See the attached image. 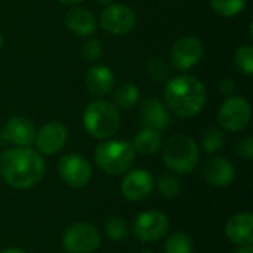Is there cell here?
<instances>
[{
  "instance_id": "cell-9",
  "label": "cell",
  "mask_w": 253,
  "mask_h": 253,
  "mask_svg": "<svg viewBox=\"0 0 253 253\" xmlns=\"http://www.w3.org/2000/svg\"><path fill=\"white\" fill-rule=\"evenodd\" d=\"M169 218L160 211H145L133 222L135 237L142 243H156L169 231Z\"/></svg>"
},
{
  "instance_id": "cell-29",
  "label": "cell",
  "mask_w": 253,
  "mask_h": 253,
  "mask_svg": "<svg viewBox=\"0 0 253 253\" xmlns=\"http://www.w3.org/2000/svg\"><path fill=\"white\" fill-rule=\"evenodd\" d=\"M104 49H102V43L98 39H87L83 43L82 47V53L87 61H95L102 55Z\"/></svg>"
},
{
  "instance_id": "cell-30",
  "label": "cell",
  "mask_w": 253,
  "mask_h": 253,
  "mask_svg": "<svg viewBox=\"0 0 253 253\" xmlns=\"http://www.w3.org/2000/svg\"><path fill=\"white\" fill-rule=\"evenodd\" d=\"M236 153L240 159L251 162L253 159V138L252 136H246L242 141L237 142L236 145Z\"/></svg>"
},
{
  "instance_id": "cell-17",
  "label": "cell",
  "mask_w": 253,
  "mask_h": 253,
  "mask_svg": "<svg viewBox=\"0 0 253 253\" xmlns=\"http://www.w3.org/2000/svg\"><path fill=\"white\" fill-rule=\"evenodd\" d=\"M141 117L145 127H151L159 132L166 130L172 122L168 108L157 98H148L144 101L141 107Z\"/></svg>"
},
{
  "instance_id": "cell-25",
  "label": "cell",
  "mask_w": 253,
  "mask_h": 253,
  "mask_svg": "<svg viewBox=\"0 0 253 253\" xmlns=\"http://www.w3.org/2000/svg\"><path fill=\"white\" fill-rule=\"evenodd\" d=\"M248 4V0H211L212 9L224 16V18H233L237 16Z\"/></svg>"
},
{
  "instance_id": "cell-28",
  "label": "cell",
  "mask_w": 253,
  "mask_h": 253,
  "mask_svg": "<svg viewBox=\"0 0 253 253\" xmlns=\"http://www.w3.org/2000/svg\"><path fill=\"white\" fill-rule=\"evenodd\" d=\"M147 73L154 82H165L169 76V67L162 58H151L147 62Z\"/></svg>"
},
{
  "instance_id": "cell-18",
  "label": "cell",
  "mask_w": 253,
  "mask_h": 253,
  "mask_svg": "<svg viewBox=\"0 0 253 253\" xmlns=\"http://www.w3.org/2000/svg\"><path fill=\"white\" fill-rule=\"evenodd\" d=\"M65 27L79 37H89L96 31L98 22L93 13L83 7H74L64 18Z\"/></svg>"
},
{
  "instance_id": "cell-24",
  "label": "cell",
  "mask_w": 253,
  "mask_h": 253,
  "mask_svg": "<svg viewBox=\"0 0 253 253\" xmlns=\"http://www.w3.org/2000/svg\"><path fill=\"white\" fill-rule=\"evenodd\" d=\"M104 231H105V234H107V237L110 240H113V242H123L129 236V225H127V222L123 218L113 216V218L107 219Z\"/></svg>"
},
{
  "instance_id": "cell-15",
  "label": "cell",
  "mask_w": 253,
  "mask_h": 253,
  "mask_svg": "<svg viewBox=\"0 0 253 253\" xmlns=\"http://www.w3.org/2000/svg\"><path fill=\"white\" fill-rule=\"evenodd\" d=\"M225 236L236 246L253 245V215L251 212H239L225 224Z\"/></svg>"
},
{
  "instance_id": "cell-19",
  "label": "cell",
  "mask_w": 253,
  "mask_h": 253,
  "mask_svg": "<svg viewBox=\"0 0 253 253\" xmlns=\"http://www.w3.org/2000/svg\"><path fill=\"white\" fill-rule=\"evenodd\" d=\"M87 90L95 96H105L114 86V74L107 65H93L84 76Z\"/></svg>"
},
{
  "instance_id": "cell-11",
  "label": "cell",
  "mask_w": 253,
  "mask_h": 253,
  "mask_svg": "<svg viewBox=\"0 0 253 253\" xmlns=\"http://www.w3.org/2000/svg\"><path fill=\"white\" fill-rule=\"evenodd\" d=\"M154 176L147 169H130L126 172L120 191L129 202H142L154 190Z\"/></svg>"
},
{
  "instance_id": "cell-12",
  "label": "cell",
  "mask_w": 253,
  "mask_h": 253,
  "mask_svg": "<svg viewBox=\"0 0 253 253\" xmlns=\"http://www.w3.org/2000/svg\"><path fill=\"white\" fill-rule=\"evenodd\" d=\"M203 56V44L194 36H185L175 42L170 50V59L176 70L187 71L196 67Z\"/></svg>"
},
{
  "instance_id": "cell-6",
  "label": "cell",
  "mask_w": 253,
  "mask_h": 253,
  "mask_svg": "<svg viewBox=\"0 0 253 253\" xmlns=\"http://www.w3.org/2000/svg\"><path fill=\"white\" fill-rule=\"evenodd\" d=\"M62 246L68 253H93L101 246V234L87 222H76L65 228Z\"/></svg>"
},
{
  "instance_id": "cell-4",
  "label": "cell",
  "mask_w": 253,
  "mask_h": 253,
  "mask_svg": "<svg viewBox=\"0 0 253 253\" xmlns=\"http://www.w3.org/2000/svg\"><path fill=\"white\" fill-rule=\"evenodd\" d=\"M95 163L107 175H123L135 163V148L127 141L105 139L95 148Z\"/></svg>"
},
{
  "instance_id": "cell-14",
  "label": "cell",
  "mask_w": 253,
  "mask_h": 253,
  "mask_svg": "<svg viewBox=\"0 0 253 253\" xmlns=\"http://www.w3.org/2000/svg\"><path fill=\"white\" fill-rule=\"evenodd\" d=\"M202 175L211 187L225 188L233 184L236 178V168L227 157L212 156L203 163Z\"/></svg>"
},
{
  "instance_id": "cell-3",
  "label": "cell",
  "mask_w": 253,
  "mask_h": 253,
  "mask_svg": "<svg viewBox=\"0 0 253 253\" xmlns=\"http://www.w3.org/2000/svg\"><path fill=\"white\" fill-rule=\"evenodd\" d=\"M200 160L197 142L184 133L170 136L163 147V162L166 168L178 175H188Z\"/></svg>"
},
{
  "instance_id": "cell-16",
  "label": "cell",
  "mask_w": 253,
  "mask_h": 253,
  "mask_svg": "<svg viewBox=\"0 0 253 253\" xmlns=\"http://www.w3.org/2000/svg\"><path fill=\"white\" fill-rule=\"evenodd\" d=\"M4 138L16 147H31L36 139V126L22 116L10 117L4 126Z\"/></svg>"
},
{
  "instance_id": "cell-23",
  "label": "cell",
  "mask_w": 253,
  "mask_h": 253,
  "mask_svg": "<svg viewBox=\"0 0 253 253\" xmlns=\"http://www.w3.org/2000/svg\"><path fill=\"white\" fill-rule=\"evenodd\" d=\"M225 145V136L222 133L221 129L218 127H209L203 132L202 136V148L209 153V154H215L219 153Z\"/></svg>"
},
{
  "instance_id": "cell-7",
  "label": "cell",
  "mask_w": 253,
  "mask_h": 253,
  "mask_svg": "<svg viewBox=\"0 0 253 253\" xmlns=\"http://www.w3.org/2000/svg\"><path fill=\"white\" fill-rule=\"evenodd\" d=\"M58 173L62 182L71 188H84L89 185L93 170L92 165L86 157L70 153L59 159L58 162Z\"/></svg>"
},
{
  "instance_id": "cell-27",
  "label": "cell",
  "mask_w": 253,
  "mask_h": 253,
  "mask_svg": "<svg viewBox=\"0 0 253 253\" xmlns=\"http://www.w3.org/2000/svg\"><path fill=\"white\" fill-rule=\"evenodd\" d=\"M234 64L240 73L246 76L253 74V47L252 44L240 46L234 53Z\"/></svg>"
},
{
  "instance_id": "cell-31",
  "label": "cell",
  "mask_w": 253,
  "mask_h": 253,
  "mask_svg": "<svg viewBox=\"0 0 253 253\" xmlns=\"http://www.w3.org/2000/svg\"><path fill=\"white\" fill-rule=\"evenodd\" d=\"M219 89H221L222 95H225L227 98H230V96H233V95H234V92H236V83H234V80H233V79L225 77V79H222V80H221V83H219Z\"/></svg>"
},
{
  "instance_id": "cell-21",
  "label": "cell",
  "mask_w": 253,
  "mask_h": 253,
  "mask_svg": "<svg viewBox=\"0 0 253 253\" xmlns=\"http://www.w3.org/2000/svg\"><path fill=\"white\" fill-rule=\"evenodd\" d=\"M139 89L132 83H122L114 92V105L120 110H130L139 101Z\"/></svg>"
},
{
  "instance_id": "cell-35",
  "label": "cell",
  "mask_w": 253,
  "mask_h": 253,
  "mask_svg": "<svg viewBox=\"0 0 253 253\" xmlns=\"http://www.w3.org/2000/svg\"><path fill=\"white\" fill-rule=\"evenodd\" d=\"M96 1H98L99 4H104V6H108V4H111V3H113L114 0H96Z\"/></svg>"
},
{
  "instance_id": "cell-38",
  "label": "cell",
  "mask_w": 253,
  "mask_h": 253,
  "mask_svg": "<svg viewBox=\"0 0 253 253\" xmlns=\"http://www.w3.org/2000/svg\"><path fill=\"white\" fill-rule=\"evenodd\" d=\"M62 253H68V252H62Z\"/></svg>"
},
{
  "instance_id": "cell-20",
  "label": "cell",
  "mask_w": 253,
  "mask_h": 253,
  "mask_svg": "<svg viewBox=\"0 0 253 253\" xmlns=\"http://www.w3.org/2000/svg\"><path fill=\"white\" fill-rule=\"evenodd\" d=\"M162 144H163V138L159 130L151 127H144L135 136L132 145L135 148V153H139L142 156H153L162 148Z\"/></svg>"
},
{
  "instance_id": "cell-36",
  "label": "cell",
  "mask_w": 253,
  "mask_h": 253,
  "mask_svg": "<svg viewBox=\"0 0 253 253\" xmlns=\"http://www.w3.org/2000/svg\"><path fill=\"white\" fill-rule=\"evenodd\" d=\"M1 44H3V36H1V33H0V47H1Z\"/></svg>"
},
{
  "instance_id": "cell-5",
  "label": "cell",
  "mask_w": 253,
  "mask_h": 253,
  "mask_svg": "<svg viewBox=\"0 0 253 253\" xmlns=\"http://www.w3.org/2000/svg\"><path fill=\"white\" fill-rule=\"evenodd\" d=\"M83 126L90 136L96 139H108L120 129V113L117 107L108 101H92L84 108Z\"/></svg>"
},
{
  "instance_id": "cell-33",
  "label": "cell",
  "mask_w": 253,
  "mask_h": 253,
  "mask_svg": "<svg viewBox=\"0 0 253 253\" xmlns=\"http://www.w3.org/2000/svg\"><path fill=\"white\" fill-rule=\"evenodd\" d=\"M0 253H27V252H25V251H22V249H18V248H7V249L1 251Z\"/></svg>"
},
{
  "instance_id": "cell-22",
  "label": "cell",
  "mask_w": 253,
  "mask_h": 253,
  "mask_svg": "<svg viewBox=\"0 0 253 253\" xmlns=\"http://www.w3.org/2000/svg\"><path fill=\"white\" fill-rule=\"evenodd\" d=\"M193 240L184 231H175L166 239L165 253H193Z\"/></svg>"
},
{
  "instance_id": "cell-26",
  "label": "cell",
  "mask_w": 253,
  "mask_h": 253,
  "mask_svg": "<svg viewBox=\"0 0 253 253\" xmlns=\"http://www.w3.org/2000/svg\"><path fill=\"white\" fill-rule=\"evenodd\" d=\"M157 190L165 199H176L181 194V182L173 173H165L157 179Z\"/></svg>"
},
{
  "instance_id": "cell-1",
  "label": "cell",
  "mask_w": 253,
  "mask_h": 253,
  "mask_svg": "<svg viewBox=\"0 0 253 253\" xmlns=\"http://www.w3.org/2000/svg\"><path fill=\"white\" fill-rule=\"evenodd\" d=\"M44 172L46 163L42 154L30 147L10 148L0 156V178L15 190L36 187Z\"/></svg>"
},
{
  "instance_id": "cell-37",
  "label": "cell",
  "mask_w": 253,
  "mask_h": 253,
  "mask_svg": "<svg viewBox=\"0 0 253 253\" xmlns=\"http://www.w3.org/2000/svg\"><path fill=\"white\" fill-rule=\"evenodd\" d=\"M141 253H154L153 251H148V249H145V251H142Z\"/></svg>"
},
{
  "instance_id": "cell-34",
  "label": "cell",
  "mask_w": 253,
  "mask_h": 253,
  "mask_svg": "<svg viewBox=\"0 0 253 253\" xmlns=\"http://www.w3.org/2000/svg\"><path fill=\"white\" fill-rule=\"evenodd\" d=\"M59 3H64V4H79L84 0H58Z\"/></svg>"
},
{
  "instance_id": "cell-2",
  "label": "cell",
  "mask_w": 253,
  "mask_h": 253,
  "mask_svg": "<svg viewBox=\"0 0 253 253\" xmlns=\"http://www.w3.org/2000/svg\"><path fill=\"white\" fill-rule=\"evenodd\" d=\"M166 108L178 117L191 119L206 104V87L194 76L181 74L166 82L163 89Z\"/></svg>"
},
{
  "instance_id": "cell-32",
  "label": "cell",
  "mask_w": 253,
  "mask_h": 253,
  "mask_svg": "<svg viewBox=\"0 0 253 253\" xmlns=\"http://www.w3.org/2000/svg\"><path fill=\"white\" fill-rule=\"evenodd\" d=\"M234 253H253V245H251V246H239V249Z\"/></svg>"
},
{
  "instance_id": "cell-8",
  "label": "cell",
  "mask_w": 253,
  "mask_h": 253,
  "mask_svg": "<svg viewBox=\"0 0 253 253\" xmlns=\"http://www.w3.org/2000/svg\"><path fill=\"white\" fill-rule=\"evenodd\" d=\"M251 104L243 96L227 98L218 110V120L222 129L228 132H240L251 122Z\"/></svg>"
},
{
  "instance_id": "cell-13",
  "label": "cell",
  "mask_w": 253,
  "mask_h": 253,
  "mask_svg": "<svg viewBox=\"0 0 253 253\" xmlns=\"http://www.w3.org/2000/svg\"><path fill=\"white\" fill-rule=\"evenodd\" d=\"M68 141V130L61 122H49L36 133L34 144L39 153L52 156L59 153Z\"/></svg>"
},
{
  "instance_id": "cell-10",
  "label": "cell",
  "mask_w": 253,
  "mask_h": 253,
  "mask_svg": "<svg viewBox=\"0 0 253 253\" xmlns=\"http://www.w3.org/2000/svg\"><path fill=\"white\" fill-rule=\"evenodd\" d=\"M101 27L113 36H125L130 33L136 24V13L130 6L111 3L101 13Z\"/></svg>"
}]
</instances>
